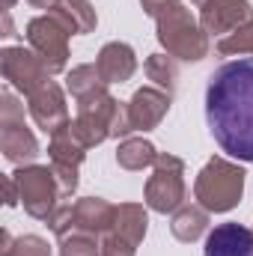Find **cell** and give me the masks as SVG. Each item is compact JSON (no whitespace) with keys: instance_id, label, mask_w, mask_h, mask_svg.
<instances>
[{"instance_id":"1","label":"cell","mask_w":253,"mask_h":256,"mask_svg":"<svg viewBox=\"0 0 253 256\" xmlns=\"http://www.w3.org/2000/svg\"><path fill=\"white\" fill-rule=\"evenodd\" d=\"M206 122L226 155L253 164V57L230 60L212 72Z\"/></svg>"},{"instance_id":"2","label":"cell","mask_w":253,"mask_h":256,"mask_svg":"<svg viewBox=\"0 0 253 256\" xmlns=\"http://www.w3.org/2000/svg\"><path fill=\"white\" fill-rule=\"evenodd\" d=\"M140 6L149 18H155V27H158L155 36L170 57L185 63H200L208 57L212 51L208 33L182 0H140Z\"/></svg>"},{"instance_id":"3","label":"cell","mask_w":253,"mask_h":256,"mask_svg":"<svg viewBox=\"0 0 253 256\" xmlns=\"http://www.w3.org/2000/svg\"><path fill=\"white\" fill-rule=\"evenodd\" d=\"M244 176L248 173L238 164L226 158H208L194 179V200L212 214L232 212L244 196Z\"/></svg>"},{"instance_id":"4","label":"cell","mask_w":253,"mask_h":256,"mask_svg":"<svg viewBox=\"0 0 253 256\" xmlns=\"http://www.w3.org/2000/svg\"><path fill=\"white\" fill-rule=\"evenodd\" d=\"M185 200H188L185 161L170 152H158V158L152 164V176L146 179V188H143L146 208H152L158 214H173L176 208L185 206Z\"/></svg>"},{"instance_id":"5","label":"cell","mask_w":253,"mask_h":256,"mask_svg":"<svg viewBox=\"0 0 253 256\" xmlns=\"http://www.w3.org/2000/svg\"><path fill=\"white\" fill-rule=\"evenodd\" d=\"M12 176H15L24 212L36 220H48L54 214V208L60 206V200H63L60 185L54 179V170L42 167V164H27V167H18Z\"/></svg>"},{"instance_id":"6","label":"cell","mask_w":253,"mask_h":256,"mask_svg":"<svg viewBox=\"0 0 253 256\" xmlns=\"http://www.w3.org/2000/svg\"><path fill=\"white\" fill-rule=\"evenodd\" d=\"M116 104L120 102L108 92V86L78 98V116L68 126H72V131L78 134V140L86 149H92V146H98V143H104L110 137V120L116 114Z\"/></svg>"},{"instance_id":"7","label":"cell","mask_w":253,"mask_h":256,"mask_svg":"<svg viewBox=\"0 0 253 256\" xmlns=\"http://www.w3.org/2000/svg\"><path fill=\"white\" fill-rule=\"evenodd\" d=\"M24 36H27V45L39 54V60L45 63V68L51 74H60L68 66V36L72 33L66 30L51 12L27 21Z\"/></svg>"},{"instance_id":"8","label":"cell","mask_w":253,"mask_h":256,"mask_svg":"<svg viewBox=\"0 0 253 256\" xmlns=\"http://www.w3.org/2000/svg\"><path fill=\"white\" fill-rule=\"evenodd\" d=\"M0 66H3V78H6V84L15 86L18 92H24L27 98L51 80V72L45 68L42 60H39V54H36L33 48H24V45L3 48V54H0Z\"/></svg>"},{"instance_id":"9","label":"cell","mask_w":253,"mask_h":256,"mask_svg":"<svg viewBox=\"0 0 253 256\" xmlns=\"http://www.w3.org/2000/svg\"><path fill=\"white\" fill-rule=\"evenodd\" d=\"M253 21V6L250 0H208L200 9V24L208 36H230L238 27Z\"/></svg>"},{"instance_id":"10","label":"cell","mask_w":253,"mask_h":256,"mask_svg":"<svg viewBox=\"0 0 253 256\" xmlns=\"http://www.w3.org/2000/svg\"><path fill=\"white\" fill-rule=\"evenodd\" d=\"M27 114L36 126L42 128L48 137L57 134L63 126H68V108H66V96L60 90V84L48 80L42 90H36L30 98H27Z\"/></svg>"},{"instance_id":"11","label":"cell","mask_w":253,"mask_h":256,"mask_svg":"<svg viewBox=\"0 0 253 256\" xmlns=\"http://www.w3.org/2000/svg\"><path fill=\"white\" fill-rule=\"evenodd\" d=\"M173 96L164 92L161 86H140L131 102H128V116H131V128L134 131H152L161 126V120L170 110Z\"/></svg>"},{"instance_id":"12","label":"cell","mask_w":253,"mask_h":256,"mask_svg":"<svg viewBox=\"0 0 253 256\" xmlns=\"http://www.w3.org/2000/svg\"><path fill=\"white\" fill-rule=\"evenodd\" d=\"M202 256H253V230L244 224H218L206 236Z\"/></svg>"},{"instance_id":"13","label":"cell","mask_w":253,"mask_h":256,"mask_svg":"<svg viewBox=\"0 0 253 256\" xmlns=\"http://www.w3.org/2000/svg\"><path fill=\"white\" fill-rule=\"evenodd\" d=\"M116 218V206L102 200V196H84L74 202V224L72 232H90L96 238L108 236Z\"/></svg>"},{"instance_id":"14","label":"cell","mask_w":253,"mask_h":256,"mask_svg":"<svg viewBox=\"0 0 253 256\" xmlns=\"http://www.w3.org/2000/svg\"><path fill=\"white\" fill-rule=\"evenodd\" d=\"M96 68L104 84H126L137 72V54L128 42H108L96 57Z\"/></svg>"},{"instance_id":"15","label":"cell","mask_w":253,"mask_h":256,"mask_svg":"<svg viewBox=\"0 0 253 256\" xmlns=\"http://www.w3.org/2000/svg\"><path fill=\"white\" fill-rule=\"evenodd\" d=\"M0 152L9 164L15 167H27L36 164L39 158V143L33 137V131L18 122V126H0Z\"/></svg>"},{"instance_id":"16","label":"cell","mask_w":253,"mask_h":256,"mask_svg":"<svg viewBox=\"0 0 253 256\" xmlns=\"http://www.w3.org/2000/svg\"><path fill=\"white\" fill-rule=\"evenodd\" d=\"M51 15L63 24L72 36H86L98 24V15H96V9H92L90 0H57V6L51 9Z\"/></svg>"},{"instance_id":"17","label":"cell","mask_w":253,"mask_h":256,"mask_svg":"<svg viewBox=\"0 0 253 256\" xmlns=\"http://www.w3.org/2000/svg\"><path fill=\"white\" fill-rule=\"evenodd\" d=\"M208 214H212V212H206L200 202H185L182 208H176V212H173V220H170L173 238H179V242H185V244L200 242V238L208 232Z\"/></svg>"},{"instance_id":"18","label":"cell","mask_w":253,"mask_h":256,"mask_svg":"<svg viewBox=\"0 0 253 256\" xmlns=\"http://www.w3.org/2000/svg\"><path fill=\"white\" fill-rule=\"evenodd\" d=\"M146 226H149V214L140 202H120L116 206V218H114V226H110L114 236H120L131 248H137L146 236Z\"/></svg>"},{"instance_id":"19","label":"cell","mask_w":253,"mask_h":256,"mask_svg":"<svg viewBox=\"0 0 253 256\" xmlns=\"http://www.w3.org/2000/svg\"><path fill=\"white\" fill-rule=\"evenodd\" d=\"M48 158L51 164H68V167H80L86 158V146L78 140V134L72 131V126H63L57 134H51L48 143Z\"/></svg>"},{"instance_id":"20","label":"cell","mask_w":253,"mask_h":256,"mask_svg":"<svg viewBox=\"0 0 253 256\" xmlns=\"http://www.w3.org/2000/svg\"><path fill=\"white\" fill-rule=\"evenodd\" d=\"M155 158H158V149H155L146 137H126V140H120V146H116V164H120L122 170H131V173L152 167Z\"/></svg>"},{"instance_id":"21","label":"cell","mask_w":253,"mask_h":256,"mask_svg":"<svg viewBox=\"0 0 253 256\" xmlns=\"http://www.w3.org/2000/svg\"><path fill=\"white\" fill-rule=\"evenodd\" d=\"M108 84L102 80V74H98V68L92 63H84V66H74L68 74H66V90L72 92V98L78 102V98H84V96H90V92H98V90H104Z\"/></svg>"},{"instance_id":"22","label":"cell","mask_w":253,"mask_h":256,"mask_svg":"<svg viewBox=\"0 0 253 256\" xmlns=\"http://www.w3.org/2000/svg\"><path fill=\"white\" fill-rule=\"evenodd\" d=\"M146 78L152 80V86H161L164 92H170L173 96V90H176V78H179V68L173 63V57L170 54H149L146 57Z\"/></svg>"},{"instance_id":"23","label":"cell","mask_w":253,"mask_h":256,"mask_svg":"<svg viewBox=\"0 0 253 256\" xmlns=\"http://www.w3.org/2000/svg\"><path fill=\"white\" fill-rule=\"evenodd\" d=\"M0 242H3L0 256H51V248H48V242L42 236H18V238H12L3 230Z\"/></svg>"},{"instance_id":"24","label":"cell","mask_w":253,"mask_h":256,"mask_svg":"<svg viewBox=\"0 0 253 256\" xmlns=\"http://www.w3.org/2000/svg\"><path fill=\"white\" fill-rule=\"evenodd\" d=\"M218 54H224V57H253V21L238 27L236 33L218 39Z\"/></svg>"},{"instance_id":"25","label":"cell","mask_w":253,"mask_h":256,"mask_svg":"<svg viewBox=\"0 0 253 256\" xmlns=\"http://www.w3.org/2000/svg\"><path fill=\"white\" fill-rule=\"evenodd\" d=\"M60 256H102V238L90 232H68L60 238Z\"/></svg>"},{"instance_id":"26","label":"cell","mask_w":253,"mask_h":256,"mask_svg":"<svg viewBox=\"0 0 253 256\" xmlns=\"http://www.w3.org/2000/svg\"><path fill=\"white\" fill-rule=\"evenodd\" d=\"M24 122V104L18 102V96L12 90L0 92V126H18Z\"/></svg>"},{"instance_id":"27","label":"cell","mask_w":253,"mask_h":256,"mask_svg":"<svg viewBox=\"0 0 253 256\" xmlns=\"http://www.w3.org/2000/svg\"><path fill=\"white\" fill-rule=\"evenodd\" d=\"M72 224H74V202H60L54 208V214L48 218V226H51V232L57 238H63V236L72 232Z\"/></svg>"},{"instance_id":"28","label":"cell","mask_w":253,"mask_h":256,"mask_svg":"<svg viewBox=\"0 0 253 256\" xmlns=\"http://www.w3.org/2000/svg\"><path fill=\"white\" fill-rule=\"evenodd\" d=\"M54 170V179L60 185V194L63 196H72L78 191V167H68V164H51Z\"/></svg>"},{"instance_id":"29","label":"cell","mask_w":253,"mask_h":256,"mask_svg":"<svg viewBox=\"0 0 253 256\" xmlns=\"http://www.w3.org/2000/svg\"><path fill=\"white\" fill-rule=\"evenodd\" d=\"M102 256H137V248H131L120 236L108 232V236H102Z\"/></svg>"},{"instance_id":"30","label":"cell","mask_w":253,"mask_h":256,"mask_svg":"<svg viewBox=\"0 0 253 256\" xmlns=\"http://www.w3.org/2000/svg\"><path fill=\"white\" fill-rule=\"evenodd\" d=\"M3 185H6V206H9V208H12V206H18V202H21V196H18L15 176H6V179H3Z\"/></svg>"},{"instance_id":"31","label":"cell","mask_w":253,"mask_h":256,"mask_svg":"<svg viewBox=\"0 0 253 256\" xmlns=\"http://www.w3.org/2000/svg\"><path fill=\"white\" fill-rule=\"evenodd\" d=\"M3 39H9V36H15L12 33V18H9V9H3V33H0Z\"/></svg>"},{"instance_id":"32","label":"cell","mask_w":253,"mask_h":256,"mask_svg":"<svg viewBox=\"0 0 253 256\" xmlns=\"http://www.w3.org/2000/svg\"><path fill=\"white\" fill-rule=\"evenodd\" d=\"M33 9H45V12H51L54 6H57V0H27Z\"/></svg>"},{"instance_id":"33","label":"cell","mask_w":253,"mask_h":256,"mask_svg":"<svg viewBox=\"0 0 253 256\" xmlns=\"http://www.w3.org/2000/svg\"><path fill=\"white\" fill-rule=\"evenodd\" d=\"M190 3H194V6H196V9H202V6H206V3H208V0H190Z\"/></svg>"},{"instance_id":"34","label":"cell","mask_w":253,"mask_h":256,"mask_svg":"<svg viewBox=\"0 0 253 256\" xmlns=\"http://www.w3.org/2000/svg\"><path fill=\"white\" fill-rule=\"evenodd\" d=\"M15 3H18V0H3V9H12Z\"/></svg>"}]
</instances>
